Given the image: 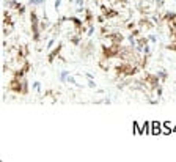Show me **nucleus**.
I'll return each instance as SVG.
<instances>
[{
  "instance_id": "nucleus-2",
  "label": "nucleus",
  "mask_w": 176,
  "mask_h": 162,
  "mask_svg": "<svg viewBox=\"0 0 176 162\" xmlns=\"http://www.w3.org/2000/svg\"><path fill=\"white\" fill-rule=\"evenodd\" d=\"M79 50H80V57L85 60L94 52V44H93L91 41H87V43H84V44L79 46Z\"/></svg>"
},
{
  "instance_id": "nucleus-5",
  "label": "nucleus",
  "mask_w": 176,
  "mask_h": 162,
  "mask_svg": "<svg viewBox=\"0 0 176 162\" xmlns=\"http://www.w3.org/2000/svg\"><path fill=\"white\" fill-rule=\"evenodd\" d=\"M21 68L24 69V73H25V74H28L30 71H32V63H30L28 60H25V62L22 63V66H21Z\"/></svg>"
},
{
  "instance_id": "nucleus-7",
  "label": "nucleus",
  "mask_w": 176,
  "mask_h": 162,
  "mask_svg": "<svg viewBox=\"0 0 176 162\" xmlns=\"http://www.w3.org/2000/svg\"><path fill=\"white\" fill-rule=\"evenodd\" d=\"M87 80H88V83H87V85L90 87V88H98V85H96V82H94L93 79H87Z\"/></svg>"
},
{
  "instance_id": "nucleus-3",
  "label": "nucleus",
  "mask_w": 176,
  "mask_h": 162,
  "mask_svg": "<svg viewBox=\"0 0 176 162\" xmlns=\"http://www.w3.org/2000/svg\"><path fill=\"white\" fill-rule=\"evenodd\" d=\"M61 50H63V43H58V44L55 46L52 50H49V54H47V62H49V63H54L55 60H57L58 57L61 55Z\"/></svg>"
},
{
  "instance_id": "nucleus-4",
  "label": "nucleus",
  "mask_w": 176,
  "mask_h": 162,
  "mask_svg": "<svg viewBox=\"0 0 176 162\" xmlns=\"http://www.w3.org/2000/svg\"><path fill=\"white\" fill-rule=\"evenodd\" d=\"M71 76V74H69V71H66V69H63L61 73H60V82H68V77Z\"/></svg>"
},
{
  "instance_id": "nucleus-8",
  "label": "nucleus",
  "mask_w": 176,
  "mask_h": 162,
  "mask_svg": "<svg viewBox=\"0 0 176 162\" xmlns=\"http://www.w3.org/2000/svg\"><path fill=\"white\" fill-rule=\"evenodd\" d=\"M33 87H35V90H36V92H41V83H39V82H35V83H33Z\"/></svg>"
},
{
  "instance_id": "nucleus-1",
  "label": "nucleus",
  "mask_w": 176,
  "mask_h": 162,
  "mask_svg": "<svg viewBox=\"0 0 176 162\" xmlns=\"http://www.w3.org/2000/svg\"><path fill=\"white\" fill-rule=\"evenodd\" d=\"M8 90L9 93H16V94H21V96H25L28 94L30 92V87H28V80L27 77L24 79H19V77H13L11 76V80L8 82Z\"/></svg>"
},
{
  "instance_id": "nucleus-6",
  "label": "nucleus",
  "mask_w": 176,
  "mask_h": 162,
  "mask_svg": "<svg viewBox=\"0 0 176 162\" xmlns=\"http://www.w3.org/2000/svg\"><path fill=\"white\" fill-rule=\"evenodd\" d=\"M157 76L160 77V80H162V82H165V80L168 79V73H167V71H165V69H160V71H157Z\"/></svg>"
}]
</instances>
